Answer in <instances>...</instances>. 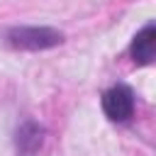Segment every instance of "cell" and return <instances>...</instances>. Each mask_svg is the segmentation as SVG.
I'll return each instance as SVG.
<instances>
[{
  "instance_id": "obj_1",
  "label": "cell",
  "mask_w": 156,
  "mask_h": 156,
  "mask_svg": "<svg viewBox=\"0 0 156 156\" xmlns=\"http://www.w3.org/2000/svg\"><path fill=\"white\" fill-rule=\"evenodd\" d=\"M7 44L22 51H44L63 41V34L54 27H15L7 32Z\"/></svg>"
},
{
  "instance_id": "obj_3",
  "label": "cell",
  "mask_w": 156,
  "mask_h": 156,
  "mask_svg": "<svg viewBox=\"0 0 156 156\" xmlns=\"http://www.w3.org/2000/svg\"><path fill=\"white\" fill-rule=\"evenodd\" d=\"M44 146V127L34 119H27L15 132V149L17 156H37Z\"/></svg>"
},
{
  "instance_id": "obj_4",
  "label": "cell",
  "mask_w": 156,
  "mask_h": 156,
  "mask_svg": "<svg viewBox=\"0 0 156 156\" xmlns=\"http://www.w3.org/2000/svg\"><path fill=\"white\" fill-rule=\"evenodd\" d=\"M154 54H156V27L146 24L141 32H136L132 41V58L139 66H149L154 61Z\"/></svg>"
},
{
  "instance_id": "obj_2",
  "label": "cell",
  "mask_w": 156,
  "mask_h": 156,
  "mask_svg": "<svg viewBox=\"0 0 156 156\" xmlns=\"http://www.w3.org/2000/svg\"><path fill=\"white\" fill-rule=\"evenodd\" d=\"M102 112L112 122H127L134 115V93L129 85H112L102 95Z\"/></svg>"
}]
</instances>
